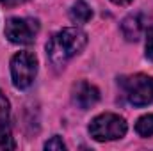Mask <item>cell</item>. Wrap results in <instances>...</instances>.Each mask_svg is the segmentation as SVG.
<instances>
[{"instance_id": "13", "label": "cell", "mask_w": 153, "mask_h": 151, "mask_svg": "<svg viewBox=\"0 0 153 151\" xmlns=\"http://www.w3.org/2000/svg\"><path fill=\"white\" fill-rule=\"evenodd\" d=\"M146 57L153 59V25L146 29Z\"/></svg>"}, {"instance_id": "11", "label": "cell", "mask_w": 153, "mask_h": 151, "mask_svg": "<svg viewBox=\"0 0 153 151\" xmlns=\"http://www.w3.org/2000/svg\"><path fill=\"white\" fill-rule=\"evenodd\" d=\"M9 115H11V105L9 100L5 98V94L0 91V126H5L9 123Z\"/></svg>"}, {"instance_id": "2", "label": "cell", "mask_w": 153, "mask_h": 151, "mask_svg": "<svg viewBox=\"0 0 153 151\" xmlns=\"http://www.w3.org/2000/svg\"><path fill=\"white\" fill-rule=\"evenodd\" d=\"M117 84L130 105L146 107L153 103V76L137 73L130 76H121Z\"/></svg>"}, {"instance_id": "10", "label": "cell", "mask_w": 153, "mask_h": 151, "mask_svg": "<svg viewBox=\"0 0 153 151\" xmlns=\"http://www.w3.org/2000/svg\"><path fill=\"white\" fill-rule=\"evenodd\" d=\"M14 148H16V142H14L11 132L5 126H0V151L14 150Z\"/></svg>"}, {"instance_id": "1", "label": "cell", "mask_w": 153, "mask_h": 151, "mask_svg": "<svg viewBox=\"0 0 153 151\" xmlns=\"http://www.w3.org/2000/svg\"><path fill=\"white\" fill-rule=\"evenodd\" d=\"M87 44V34L78 27H66L53 34L46 43V55L53 66H64Z\"/></svg>"}, {"instance_id": "9", "label": "cell", "mask_w": 153, "mask_h": 151, "mask_svg": "<svg viewBox=\"0 0 153 151\" xmlns=\"http://www.w3.org/2000/svg\"><path fill=\"white\" fill-rule=\"evenodd\" d=\"M135 132L141 137H152L153 135V114L143 115L137 123H135Z\"/></svg>"}, {"instance_id": "8", "label": "cell", "mask_w": 153, "mask_h": 151, "mask_svg": "<svg viewBox=\"0 0 153 151\" xmlns=\"http://www.w3.org/2000/svg\"><path fill=\"white\" fill-rule=\"evenodd\" d=\"M70 18L76 25H84V23H87L93 18V9L87 5V2L76 0L75 4L71 5V9H70Z\"/></svg>"}, {"instance_id": "14", "label": "cell", "mask_w": 153, "mask_h": 151, "mask_svg": "<svg viewBox=\"0 0 153 151\" xmlns=\"http://www.w3.org/2000/svg\"><path fill=\"white\" fill-rule=\"evenodd\" d=\"M25 2H29V0H0V4L5 5V7H16V5L25 4Z\"/></svg>"}, {"instance_id": "12", "label": "cell", "mask_w": 153, "mask_h": 151, "mask_svg": "<svg viewBox=\"0 0 153 151\" xmlns=\"http://www.w3.org/2000/svg\"><path fill=\"white\" fill-rule=\"evenodd\" d=\"M45 150H57V151H62L66 150V144L62 142V137H59V135H55V137H52L46 144H45Z\"/></svg>"}, {"instance_id": "7", "label": "cell", "mask_w": 153, "mask_h": 151, "mask_svg": "<svg viewBox=\"0 0 153 151\" xmlns=\"http://www.w3.org/2000/svg\"><path fill=\"white\" fill-rule=\"evenodd\" d=\"M146 27H148V23H146V16L143 13L128 14L121 21V32L126 38V41H137L146 30Z\"/></svg>"}, {"instance_id": "6", "label": "cell", "mask_w": 153, "mask_h": 151, "mask_svg": "<svg viewBox=\"0 0 153 151\" xmlns=\"http://www.w3.org/2000/svg\"><path fill=\"white\" fill-rule=\"evenodd\" d=\"M71 100L78 109L82 110H87L91 107H94L100 100V91L98 87H94L93 84L85 82V80H80L73 85V91H71Z\"/></svg>"}, {"instance_id": "15", "label": "cell", "mask_w": 153, "mask_h": 151, "mask_svg": "<svg viewBox=\"0 0 153 151\" xmlns=\"http://www.w3.org/2000/svg\"><path fill=\"white\" fill-rule=\"evenodd\" d=\"M112 4H116V5H128L132 0H111Z\"/></svg>"}, {"instance_id": "4", "label": "cell", "mask_w": 153, "mask_h": 151, "mask_svg": "<svg viewBox=\"0 0 153 151\" xmlns=\"http://www.w3.org/2000/svg\"><path fill=\"white\" fill-rule=\"evenodd\" d=\"M38 75V57L32 52H18L11 59V76L16 89H27Z\"/></svg>"}, {"instance_id": "3", "label": "cell", "mask_w": 153, "mask_h": 151, "mask_svg": "<svg viewBox=\"0 0 153 151\" xmlns=\"http://www.w3.org/2000/svg\"><path fill=\"white\" fill-rule=\"evenodd\" d=\"M128 126L125 117L112 112H105L96 115L91 124H89V135L96 142H107V141H116L125 137Z\"/></svg>"}, {"instance_id": "5", "label": "cell", "mask_w": 153, "mask_h": 151, "mask_svg": "<svg viewBox=\"0 0 153 151\" xmlns=\"http://www.w3.org/2000/svg\"><path fill=\"white\" fill-rule=\"evenodd\" d=\"M4 32L14 44H30L39 32V21L34 18H11L7 20Z\"/></svg>"}]
</instances>
